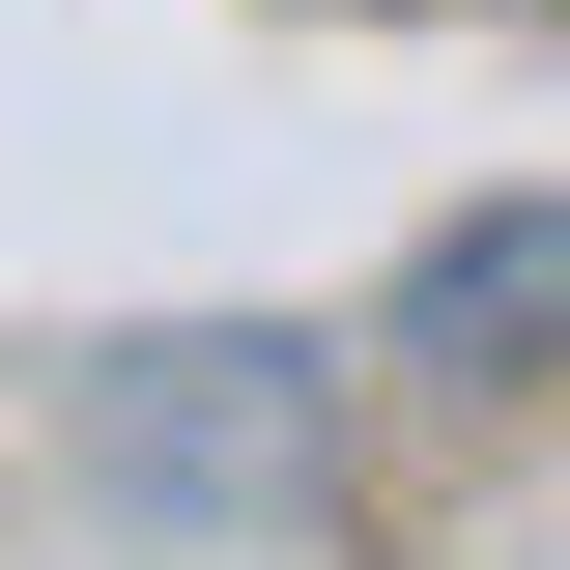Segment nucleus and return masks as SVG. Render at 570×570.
<instances>
[{
	"label": "nucleus",
	"mask_w": 570,
	"mask_h": 570,
	"mask_svg": "<svg viewBox=\"0 0 570 570\" xmlns=\"http://www.w3.org/2000/svg\"><path fill=\"white\" fill-rule=\"evenodd\" d=\"M428 343L456 371H570V200H485L456 257H428Z\"/></svg>",
	"instance_id": "1"
}]
</instances>
